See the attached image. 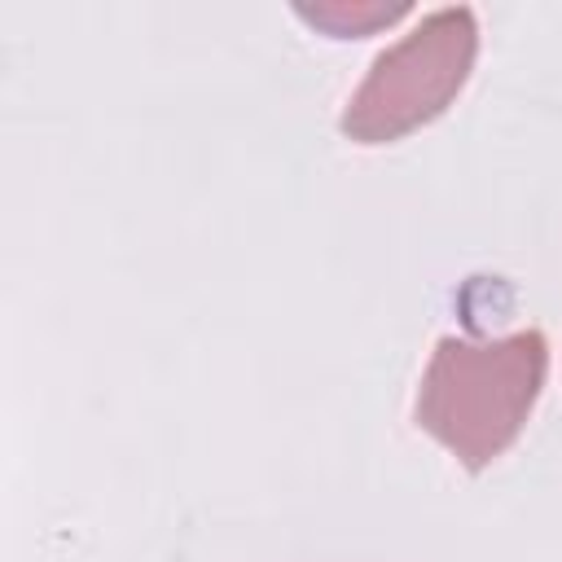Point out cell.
<instances>
[{"label": "cell", "instance_id": "3", "mask_svg": "<svg viewBox=\"0 0 562 562\" xmlns=\"http://www.w3.org/2000/svg\"><path fill=\"white\" fill-rule=\"evenodd\" d=\"M408 4H369V0H329V4H299V18H307L312 26L329 31L334 40H360L378 26H391L395 18H404Z\"/></svg>", "mask_w": 562, "mask_h": 562}, {"label": "cell", "instance_id": "2", "mask_svg": "<svg viewBox=\"0 0 562 562\" xmlns=\"http://www.w3.org/2000/svg\"><path fill=\"white\" fill-rule=\"evenodd\" d=\"M479 57L474 9L448 4L426 13L408 35L373 57L360 88L342 105V136L356 145H391L439 119L465 88Z\"/></svg>", "mask_w": 562, "mask_h": 562}, {"label": "cell", "instance_id": "1", "mask_svg": "<svg viewBox=\"0 0 562 562\" xmlns=\"http://www.w3.org/2000/svg\"><path fill=\"white\" fill-rule=\"evenodd\" d=\"M544 369L549 342L540 329L505 338L448 334L430 351L413 417L465 470H483L522 435L540 400Z\"/></svg>", "mask_w": 562, "mask_h": 562}]
</instances>
